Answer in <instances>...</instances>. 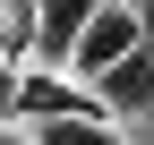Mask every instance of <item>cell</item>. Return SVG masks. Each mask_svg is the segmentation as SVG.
<instances>
[{"label":"cell","mask_w":154,"mask_h":145,"mask_svg":"<svg viewBox=\"0 0 154 145\" xmlns=\"http://www.w3.org/2000/svg\"><path fill=\"white\" fill-rule=\"evenodd\" d=\"M128 43H146V17L128 9V0H103V9L86 17V34H77V51H69V68H77V77H103V68L120 60Z\"/></svg>","instance_id":"6da1fadb"},{"label":"cell","mask_w":154,"mask_h":145,"mask_svg":"<svg viewBox=\"0 0 154 145\" xmlns=\"http://www.w3.org/2000/svg\"><path fill=\"white\" fill-rule=\"evenodd\" d=\"M94 85H103L111 120H146V111H154V34H146V43H128V51H120Z\"/></svg>","instance_id":"7a4b0ae2"},{"label":"cell","mask_w":154,"mask_h":145,"mask_svg":"<svg viewBox=\"0 0 154 145\" xmlns=\"http://www.w3.org/2000/svg\"><path fill=\"white\" fill-rule=\"evenodd\" d=\"M94 9H103V0H34V60L69 68V51H77V34H86Z\"/></svg>","instance_id":"3957f363"},{"label":"cell","mask_w":154,"mask_h":145,"mask_svg":"<svg viewBox=\"0 0 154 145\" xmlns=\"http://www.w3.org/2000/svg\"><path fill=\"white\" fill-rule=\"evenodd\" d=\"M34 145H128L111 111H60V120H34Z\"/></svg>","instance_id":"277c9868"},{"label":"cell","mask_w":154,"mask_h":145,"mask_svg":"<svg viewBox=\"0 0 154 145\" xmlns=\"http://www.w3.org/2000/svg\"><path fill=\"white\" fill-rule=\"evenodd\" d=\"M17 77H26V68H17L9 51H0V128H9V120H17Z\"/></svg>","instance_id":"5b68a950"},{"label":"cell","mask_w":154,"mask_h":145,"mask_svg":"<svg viewBox=\"0 0 154 145\" xmlns=\"http://www.w3.org/2000/svg\"><path fill=\"white\" fill-rule=\"evenodd\" d=\"M0 145H34V137H0Z\"/></svg>","instance_id":"8992f818"}]
</instances>
